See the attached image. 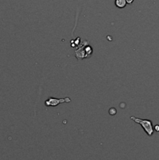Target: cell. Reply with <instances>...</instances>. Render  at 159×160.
<instances>
[{
  "label": "cell",
  "instance_id": "cell-6",
  "mask_svg": "<svg viewBox=\"0 0 159 160\" xmlns=\"http://www.w3.org/2000/svg\"><path fill=\"white\" fill-rule=\"evenodd\" d=\"M134 2V0H126V3L127 4H132Z\"/></svg>",
  "mask_w": 159,
  "mask_h": 160
},
{
  "label": "cell",
  "instance_id": "cell-5",
  "mask_svg": "<svg viewBox=\"0 0 159 160\" xmlns=\"http://www.w3.org/2000/svg\"><path fill=\"white\" fill-rule=\"evenodd\" d=\"M154 130H155V131L158 132L159 133V125H156V126H154Z\"/></svg>",
  "mask_w": 159,
  "mask_h": 160
},
{
  "label": "cell",
  "instance_id": "cell-1",
  "mask_svg": "<svg viewBox=\"0 0 159 160\" xmlns=\"http://www.w3.org/2000/svg\"><path fill=\"white\" fill-rule=\"evenodd\" d=\"M130 119L134 121L135 123H137L138 124H140V126H142V128L144 129V130L146 132V134L148 136H152L154 132V129L153 126V123L151 120H144V119H140L135 117H131Z\"/></svg>",
  "mask_w": 159,
  "mask_h": 160
},
{
  "label": "cell",
  "instance_id": "cell-2",
  "mask_svg": "<svg viewBox=\"0 0 159 160\" xmlns=\"http://www.w3.org/2000/svg\"><path fill=\"white\" fill-rule=\"evenodd\" d=\"M71 102V99L69 97L63 98H56L50 97L45 102V106H52V107H55V106H59V104L62 103H69Z\"/></svg>",
  "mask_w": 159,
  "mask_h": 160
},
{
  "label": "cell",
  "instance_id": "cell-4",
  "mask_svg": "<svg viewBox=\"0 0 159 160\" xmlns=\"http://www.w3.org/2000/svg\"><path fill=\"white\" fill-rule=\"evenodd\" d=\"M109 113L111 116H115L117 113V110L115 108H111V109H109Z\"/></svg>",
  "mask_w": 159,
  "mask_h": 160
},
{
  "label": "cell",
  "instance_id": "cell-3",
  "mask_svg": "<svg viewBox=\"0 0 159 160\" xmlns=\"http://www.w3.org/2000/svg\"><path fill=\"white\" fill-rule=\"evenodd\" d=\"M126 0H115V5L119 9H123L126 6Z\"/></svg>",
  "mask_w": 159,
  "mask_h": 160
}]
</instances>
